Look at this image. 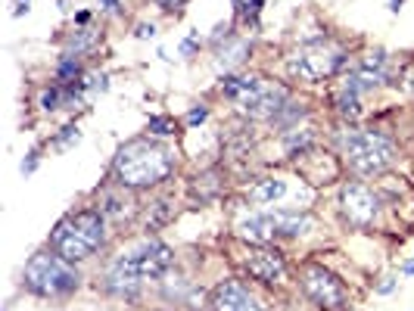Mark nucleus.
<instances>
[{
  "mask_svg": "<svg viewBox=\"0 0 414 311\" xmlns=\"http://www.w3.org/2000/svg\"><path fill=\"white\" fill-rule=\"evenodd\" d=\"M113 171L119 177L125 190H144L156 187L175 171V153L168 146L156 143V140H128L119 153H115Z\"/></svg>",
  "mask_w": 414,
  "mask_h": 311,
  "instance_id": "nucleus-1",
  "label": "nucleus"
},
{
  "mask_svg": "<svg viewBox=\"0 0 414 311\" xmlns=\"http://www.w3.org/2000/svg\"><path fill=\"white\" fill-rule=\"evenodd\" d=\"M106 221L100 209H84V212L66 215L50 233L53 252H59L66 262H84L103 246Z\"/></svg>",
  "mask_w": 414,
  "mask_h": 311,
  "instance_id": "nucleus-2",
  "label": "nucleus"
},
{
  "mask_svg": "<svg viewBox=\"0 0 414 311\" xmlns=\"http://www.w3.org/2000/svg\"><path fill=\"white\" fill-rule=\"evenodd\" d=\"M222 93L234 100V106L249 119H275L287 106V88L268 81L262 75H231L224 78Z\"/></svg>",
  "mask_w": 414,
  "mask_h": 311,
  "instance_id": "nucleus-3",
  "label": "nucleus"
},
{
  "mask_svg": "<svg viewBox=\"0 0 414 311\" xmlns=\"http://www.w3.org/2000/svg\"><path fill=\"white\" fill-rule=\"evenodd\" d=\"M340 150L349 159L358 175H384L396 159V146L393 140H386L384 134H374V131H343L337 137Z\"/></svg>",
  "mask_w": 414,
  "mask_h": 311,
  "instance_id": "nucleus-4",
  "label": "nucleus"
},
{
  "mask_svg": "<svg viewBox=\"0 0 414 311\" xmlns=\"http://www.w3.org/2000/svg\"><path fill=\"white\" fill-rule=\"evenodd\" d=\"M25 286L35 295H66L78 286V271L59 252H35L25 264Z\"/></svg>",
  "mask_w": 414,
  "mask_h": 311,
  "instance_id": "nucleus-5",
  "label": "nucleus"
},
{
  "mask_svg": "<svg viewBox=\"0 0 414 311\" xmlns=\"http://www.w3.org/2000/svg\"><path fill=\"white\" fill-rule=\"evenodd\" d=\"M340 66H343V50L330 41L306 44L287 59L290 75L302 78V81H324V78H330Z\"/></svg>",
  "mask_w": 414,
  "mask_h": 311,
  "instance_id": "nucleus-6",
  "label": "nucleus"
},
{
  "mask_svg": "<svg viewBox=\"0 0 414 311\" xmlns=\"http://www.w3.org/2000/svg\"><path fill=\"white\" fill-rule=\"evenodd\" d=\"M302 290L309 293V299L315 305H321L327 311H343L349 305L346 283L333 271H327L324 264H306L302 268Z\"/></svg>",
  "mask_w": 414,
  "mask_h": 311,
  "instance_id": "nucleus-7",
  "label": "nucleus"
},
{
  "mask_svg": "<svg viewBox=\"0 0 414 311\" xmlns=\"http://www.w3.org/2000/svg\"><path fill=\"white\" fill-rule=\"evenodd\" d=\"M340 206H343V215L349 218V224H355V228H368V224H374V218L380 215V199L374 196V190L355 181L343 187Z\"/></svg>",
  "mask_w": 414,
  "mask_h": 311,
  "instance_id": "nucleus-8",
  "label": "nucleus"
},
{
  "mask_svg": "<svg viewBox=\"0 0 414 311\" xmlns=\"http://www.w3.org/2000/svg\"><path fill=\"white\" fill-rule=\"evenodd\" d=\"M240 264L249 271V277L262 280V283H284V277H287L284 255H280L277 249H271L268 243L265 246H249L246 255L240 259Z\"/></svg>",
  "mask_w": 414,
  "mask_h": 311,
  "instance_id": "nucleus-9",
  "label": "nucleus"
},
{
  "mask_svg": "<svg viewBox=\"0 0 414 311\" xmlns=\"http://www.w3.org/2000/svg\"><path fill=\"white\" fill-rule=\"evenodd\" d=\"M131 259H134V264L140 268V274H144V280H156L162 277L166 271L175 264V252L159 243V240H144V243H137L134 249H128Z\"/></svg>",
  "mask_w": 414,
  "mask_h": 311,
  "instance_id": "nucleus-10",
  "label": "nucleus"
},
{
  "mask_svg": "<svg viewBox=\"0 0 414 311\" xmlns=\"http://www.w3.org/2000/svg\"><path fill=\"white\" fill-rule=\"evenodd\" d=\"M140 286H144V274L131 259V252H122L106 271V290L115 295H137Z\"/></svg>",
  "mask_w": 414,
  "mask_h": 311,
  "instance_id": "nucleus-11",
  "label": "nucleus"
},
{
  "mask_svg": "<svg viewBox=\"0 0 414 311\" xmlns=\"http://www.w3.org/2000/svg\"><path fill=\"white\" fill-rule=\"evenodd\" d=\"M355 78H358V84H362V90H371V88H377V84H384L389 78L386 53H371V57H364Z\"/></svg>",
  "mask_w": 414,
  "mask_h": 311,
  "instance_id": "nucleus-12",
  "label": "nucleus"
},
{
  "mask_svg": "<svg viewBox=\"0 0 414 311\" xmlns=\"http://www.w3.org/2000/svg\"><path fill=\"white\" fill-rule=\"evenodd\" d=\"M271 233H275V224H271L268 215H249L237 224V237L253 246H265L271 240Z\"/></svg>",
  "mask_w": 414,
  "mask_h": 311,
  "instance_id": "nucleus-13",
  "label": "nucleus"
},
{
  "mask_svg": "<svg viewBox=\"0 0 414 311\" xmlns=\"http://www.w3.org/2000/svg\"><path fill=\"white\" fill-rule=\"evenodd\" d=\"M246 290H243V283H222L218 290L212 293V311H237L240 305L246 302Z\"/></svg>",
  "mask_w": 414,
  "mask_h": 311,
  "instance_id": "nucleus-14",
  "label": "nucleus"
},
{
  "mask_svg": "<svg viewBox=\"0 0 414 311\" xmlns=\"http://www.w3.org/2000/svg\"><path fill=\"white\" fill-rule=\"evenodd\" d=\"M275 224V233H287V237H299L309 230V218L299 215V209H287V212H275L268 215Z\"/></svg>",
  "mask_w": 414,
  "mask_h": 311,
  "instance_id": "nucleus-15",
  "label": "nucleus"
},
{
  "mask_svg": "<svg viewBox=\"0 0 414 311\" xmlns=\"http://www.w3.org/2000/svg\"><path fill=\"white\" fill-rule=\"evenodd\" d=\"M287 196V181H280V177H265L249 190V199L259 202V206H268V202H280Z\"/></svg>",
  "mask_w": 414,
  "mask_h": 311,
  "instance_id": "nucleus-16",
  "label": "nucleus"
},
{
  "mask_svg": "<svg viewBox=\"0 0 414 311\" xmlns=\"http://www.w3.org/2000/svg\"><path fill=\"white\" fill-rule=\"evenodd\" d=\"M246 53H249V44L240 41V37H231L224 47H218V66H224V69L240 66L246 59Z\"/></svg>",
  "mask_w": 414,
  "mask_h": 311,
  "instance_id": "nucleus-17",
  "label": "nucleus"
},
{
  "mask_svg": "<svg viewBox=\"0 0 414 311\" xmlns=\"http://www.w3.org/2000/svg\"><path fill=\"white\" fill-rule=\"evenodd\" d=\"M311 143H315V131H309V128H290L284 134V146H287V153L290 156H302V153H309L311 150Z\"/></svg>",
  "mask_w": 414,
  "mask_h": 311,
  "instance_id": "nucleus-18",
  "label": "nucleus"
},
{
  "mask_svg": "<svg viewBox=\"0 0 414 311\" xmlns=\"http://www.w3.org/2000/svg\"><path fill=\"white\" fill-rule=\"evenodd\" d=\"M100 212H103V218H115V221H122V218L131 215V202L122 199V196H103Z\"/></svg>",
  "mask_w": 414,
  "mask_h": 311,
  "instance_id": "nucleus-19",
  "label": "nucleus"
},
{
  "mask_svg": "<svg viewBox=\"0 0 414 311\" xmlns=\"http://www.w3.org/2000/svg\"><path fill=\"white\" fill-rule=\"evenodd\" d=\"M93 41H97V31H93V28H81V31H75V35L69 37V50L81 53V50H88Z\"/></svg>",
  "mask_w": 414,
  "mask_h": 311,
  "instance_id": "nucleus-20",
  "label": "nucleus"
},
{
  "mask_svg": "<svg viewBox=\"0 0 414 311\" xmlns=\"http://www.w3.org/2000/svg\"><path fill=\"white\" fill-rule=\"evenodd\" d=\"M75 75H78V62H75V57H72V53H66V57L59 59L57 78H59L62 84H72V81H75Z\"/></svg>",
  "mask_w": 414,
  "mask_h": 311,
  "instance_id": "nucleus-21",
  "label": "nucleus"
},
{
  "mask_svg": "<svg viewBox=\"0 0 414 311\" xmlns=\"http://www.w3.org/2000/svg\"><path fill=\"white\" fill-rule=\"evenodd\" d=\"M262 6H265V0H234V10H237V16H243V19H255Z\"/></svg>",
  "mask_w": 414,
  "mask_h": 311,
  "instance_id": "nucleus-22",
  "label": "nucleus"
},
{
  "mask_svg": "<svg viewBox=\"0 0 414 311\" xmlns=\"http://www.w3.org/2000/svg\"><path fill=\"white\" fill-rule=\"evenodd\" d=\"M150 134H156V137H171V134H175V122L166 119V115H153V119H150Z\"/></svg>",
  "mask_w": 414,
  "mask_h": 311,
  "instance_id": "nucleus-23",
  "label": "nucleus"
},
{
  "mask_svg": "<svg viewBox=\"0 0 414 311\" xmlns=\"http://www.w3.org/2000/svg\"><path fill=\"white\" fill-rule=\"evenodd\" d=\"M59 103H62V90L59 88H47L41 93V109H44V112H53V109H59Z\"/></svg>",
  "mask_w": 414,
  "mask_h": 311,
  "instance_id": "nucleus-24",
  "label": "nucleus"
},
{
  "mask_svg": "<svg viewBox=\"0 0 414 311\" xmlns=\"http://www.w3.org/2000/svg\"><path fill=\"white\" fill-rule=\"evenodd\" d=\"M78 128H72V124H69V128H62V134L57 137V146L59 150H66V146H72V143H78Z\"/></svg>",
  "mask_w": 414,
  "mask_h": 311,
  "instance_id": "nucleus-25",
  "label": "nucleus"
},
{
  "mask_svg": "<svg viewBox=\"0 0 414 311\" xmlns=\"http://www.w3.org/2000/svg\"><path fill=\"white\" fill-rule=\"evenodd\" d=\"M402 90L414 93V62H408V66L402 69Z\"/></svg>",
  "mask_w": 414,
  "mask_h": 311,
  "instance_id": "nucleus-26",
  "label": "nucleus"
},
{
  "mask_svg": "<svg viewBox=\"0 0 414 311\" xmlns=\"http://www.w3.org/2000/svg\"><path fill=\"white\" fill-rule=\"evenodd\" d=\"M206 115H209V109H206V106L190 109V112H187V124H202V122H206Z\"/></svg>",
  "mask_w": 414,
  "mask_h": 311,
  "instance_id": "nucleus-27",
  "label": "nucleus"
},
{
  "mask_svg": "<svg viewBox=\"0 0 414 311\" xmlns=\"http://www.w3.org/2000/svg\"><path fill=\"white\" fill-rule=\"evenodd\" d=\"M35 165H38V153L31 150V153H28V159L22 162V175H31V171H35Z\"/></svg>",
  "mask_w": 414,
  "mask_h": 311,
  "instance_id": "nucleus-28",
  "label": "nucleus"
},
{
  "mask_svg": "<svg viewBox=\"0 0 414 311\" xmlns=\"http://www.w3.org/2000/svg\"><path fill=\"white\" fill-rule=\"evenodd\" d=\"M197 44H200V35H197V31H193V35H190V37H187V41L181 44V50H184V53H193V50H197Z\"/></svg>",
  "mask_w": 414,
  "mask_h": 311,
  "instance_id": "nucleus-29",
  "label": "nucleus"
},
{
  "mask_svg": "<svg viewBox=\"0 0 414 311\" xmlns=\"http://www.w3.org/2000/svg\"><path fill=\"white\" fill-rule=\"evenodd\" d=\"M237 311H265V308H262V305H259V302H255V299H253V295H246V302H243V305H240Z\"/></svg>",
  "mask_w": 414,
  "mask_h": 311,
  "instance_id": "nucleus-30",
  "label": "nucleus"
},
{
  "mask_svg": "<svg viewBox=\"0 0 414 311\" xmlns=\"http://www.w3.org/2000/svg\"><path fill=\"white\" fill-rule=\"evenodd\" d=\"M137 37H144V41L146 37H156V25H146V22L144 25H137Z\"/></svg>",
  "mask_w": 414,
  "mask_h": 311,
  "instance_id": "nucleus-31",
  "label": "nucleus"
},
{
  "mask_svg": "<svg viewBox=\"0 0 414 311\" xmlns=\"http://www.w3.org/2000/svg\"><path fill=\"white\" fill-rule=\"evenodd\" d=\"M187 4V0H159L162 10H181V6Z\"/></svg>",
  "mask_w": 414,
  "mask_h": 311,
  "instance_id": "nucleus-32",
  "label": "nucleus"
},
{
  "mask_svg": "<svg viewBox=\"0 0 414 311\" xmlns=\"http://www.w3.org/2000/svg\"><path fill=\"white\" fill-rule=\"evenodd\" d=\"M393 290H396V280H389V277H386L384 283L377 286V293H384V295H386V293H393Z\"/></svg>",
  "mask_w": 414,
  "mask_h": 311,
  "instance_id": "nucleus-33",
  "label": "nucleus"
},
{
  "mask_svg": "<svg viewBox=\"0 0 414 311\" xmlns=\"http://www.w3.org/2000/svg\"><path fill=\"white\" fill-rule=\"evenodd\" d=\"M28 4H31V0H16V16L28 13Z\"/></svg>",
  "mask_w": 414,
  "mask_h": 311,
  "instance_id": "nucleus-34",
  "label": "nucleus"
},
{
  "mask_svg": "<svg viewBox=\"0 0 414 311\" xmlns=\"http://www.w3.org/2000/svg\"><path fill=\"white\" fill-rule=\"evenodd\" d=\"M115 6H119V0H103V10H109V13H113Z\"/></svg>",
  "mask_w": 414,
  "mask_h": 311,
  "instance_id": "nucleus-35",
  "label": "nucleus"
},
{
  "mask_svg": "<svg viewBox=\"0 0 414 311\" xmlns=\"http://www.w3.org/2000/svg\"><path fill=\"white\" fill-rule=\"evenodd\" d=\"M402 271H405V274H414V262H405V268H402Z\"/></svg>",
  "mask_w": 414,
  "mask_h": 311,
  "instance_id": "nucleus-36",
  "label": "nucleus"
}]
</instances>
